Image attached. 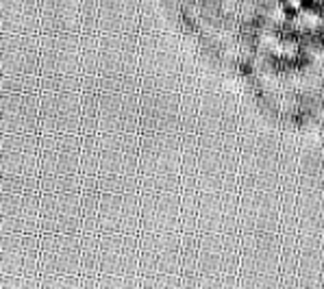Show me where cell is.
Instances as JSON below:
<instances>
[{
	"instance_id": "6da1fadb",
	"label": "cell",
	"mask_w": 324,
	"mask_h": 289,
	"mask_svg": "<svg viewBox=\"0 0 324 289\" xmlns=\"http://www.w3.org/2000/svg\"><path fill=\"white\" fill-rule=\"evenodd\" d=\"M300 26L303 29H318V26L322 24V18L320 15H316V13H309V11H300Z\"/></svg>"
},
{
	"instance_id": "7a4b0ae2",
	"label": "cell",
	"mask_w": 324,
	"mask_h": 289,
	"mask_svg": "<svg viewBox=\"0 0 324 289\" xmlns=\"http://www.w3.org/2000/svg\"><path fill=\"white\" fill-rule=\"evenodd\" d=\"M289 7H296V9H300V0H289Z\"/></svg>"
}]
</instances>
